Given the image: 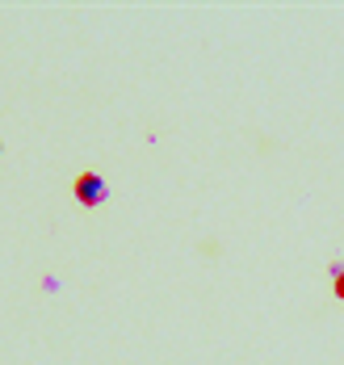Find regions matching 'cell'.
Listing matches in <instances>:
<instances>
[{
    "label": "cell",
    "instance_id": "cell-1",
    "mask_svg": "<svg viewBox=\"0 0 344 365\" xmlns=\"http://www.w3.org/2000/svg\"><path fill=\"white\" fill-rule=\"evenodd\" d=\"M72 197H76L80 206H88V210H97L105 197H110V185L101 173H80L76 181H72Z\"/></svg>",
    "mask_w": 344,
    "mask_h": 365
},
{
    "label": "cell",
    "instance_id": "cell-2",
    "mask_svg": "<svg viewBox=\"0 0 344 365\" xmlns=\"http://www.w3.org/2000/svg\"><path fill=\"white\" fill-rule=\"evenodd\" d=\"M332 294H336V298L344 302V273H336V286H332Z\"/></svg>",
    "mask_w": 344,
    "mask_h": 365
}]
</instances>
